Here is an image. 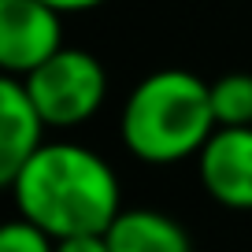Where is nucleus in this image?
<instances>
[{
  "instance_id": "nucleus-10",
  "label": "nucleus",
  "mask_w": 252,
  "mask_h": 252,
  "mask_svg": "<svg viewBox=\"0 0 252 252\" xmlns=\"http://www.w3.org/2000/svg\"><path fill=\"white\" fill-rule=\"evenodd\" d=\"M56 252H111L104 234H82V237H63L56 241Z\"/></svg>"
},
{
  "instance_id": "nucleus-6",
  "label": "nucleus",
  "mask_w": 252,
  "mask_h": 252,
  "mask_svg": "<svg viewBox=\"0 0 252 252\" xmlns=\"http://www.w3.org/2000/svg\"><path fill=\"white\" fill-rule=\"evenodd\" d=\"M45 119L23 78L4 74L0 82V182L8 186L26 159L45 145Z\"/></svg>"
},
{
  "instance_id": "nucleus-8",
  "label": "nucleus",
  "mask_w": 252,
  "mask_h": 252,
  "mask_svg": "<svg viewBox=\"0 0 252 252\" xmlns=\"http://www.w3.org/2000/svg\"><path fill=\"white\" fill-rule=\"evenodd\" d=\"M212 111L219 126H252V74H222L212 82Z\"/></svg>"
},
{
  "instance_id": "nucleus-1",
  "label": "nucleus",
  "mask_w": 252,
  "mask_h": 252,
  "mask_svg": "<svg viewBox=\"0 0 252 252\" xmlns=\"http://www.w3.org/2000/svg\"><path fill=\"white\" fill-rule=\"evenodd\" d=\"M23 219L52 234L56 241L104 234L123 212L119 178L96 152L60 141L41 145L26 167L8 182Z\"/></svg>"
},
{
  "instance_id": "nucleus-9",
  "label": "nucleus",
  "mask_w": 252,
  "mask_h": 252,
  "mask_svg": "<svg viewBox=\"0 0 252 252\" xmlns=\"http://www.w3.org/2000/svg\"><path fill=\"white\" fill-rule=\"evenodd\" d=\"M0 252H56V237L19 215L0 230Z\"/></svg>"
},
{
  "instance_id": "nucleus-2",
  "label": "nucleus",
  "mask_w": 252,
  "mask_h": 252,
  "mask_svg": "<svg viewBox=\"0 0 252 252\" xmlns=\"http://www.w3.org/2000/svg\"><path fill=\"white\" fill-rule=\"evenodd\" d=\"M219 130L212 86L189 71H156L134 86L123 108V141L145 163H178L200 156Z\"/></svg>"
},
{
  "instance_id": "nucleus-5",
  "label": "nucleus",
  "mask_w": 252,
  "mask_h": 252,
  "mask_svg": "<svg viewBox=\"0 0 252 252\" xmlns=\"http://www.w3.org/2000/svg\"><path fill=\"white\" fill-rule=\"evenodd\" d=\"M208 197L234 212H252V126H219L200 149Z\"/></svg>"
},
{
  "instance_id": "nucleus-7",
  "label": "nucleus",
  "mask_w": 252,
  "mask_h": 252,
  "mask_svg": "<svg viewBox=\"0 0 252 252\" xmlns=\"http://www.w3.org/2000/svg\"><path fill=\"white\" fill-rule=\"evenodd\" d=\"M104 241L111 252H193L186 226L152 208L119 212L115 222L104 230Z\"/></svg>"
},
{
  "instance_id": "nucleus-11",
  "label": "nucleus",
  "mask_w": 252,
  "mask_h": 252,
  "mask_svg": "<svg viewBox=\"0 0 252 252\" xmlns=\"http://www.w3.org/2000/svg\"><path fill=\"white\" fill-rule=\"evenodd\" d=\"M41 4H48V8H56L60 15H67V11H89V8H96V4H104V0H41Z\"/></svg>"
},
{
  "instance_id": "nucleus-4",
  "label": "nucleus",
  "mask_w": 252,
  "mask_h": 252,
  "mask_svg": "<svg viewBox=\"0 0 252 252\" xmlns=\"http://www.w3.org/2000/svg\"><path fill=\"white\" fill-rule=\"evenodd\" d=\"M63 48L60 11L41 0H0V67L11 78L33 74Z\"/></svg>"
},
{
  "instance_id": "nucleus-3",
  "label": "nucleus",
  "mask_w": 252,
  "mask_h": 252,
  "mask_svg": "<svg viewBox=\"0 0 252 252\" xmlns=\"http://www.w3.org/2000/svg\"><path fill=\"white\" fill-rule=\"evenodd\" d=\"M23 82L48 126H82L100 111L108 93L104 67L82 48H60Z\"/></svg>"
}]
</instances>
